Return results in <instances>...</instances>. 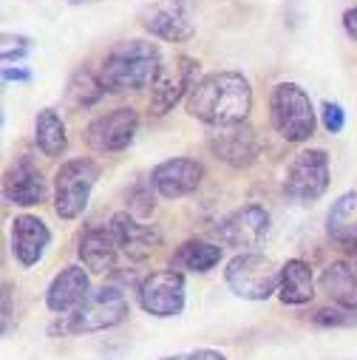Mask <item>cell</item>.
<instances>
[{"label": "cell", "instance_id": "obj_31", "mask_svg": "<svg viewBox=\"0 0 357 360\" xmlns=\"http://www.w3.org/2000/svg\"><path fill=\"white\" fill-rule=\"evenodd\" d=\"M4 335H12V287H4Z\"/></svg>", "mask_w": 357, "mask_h": 360}, {"label": "cell", "instance_id": "obj_24", "mask_svg": "<svg viewBox=\"0 0 357 360\" xmlns=\"http://www.w3.org/2000/svg\"><path fill=\"white\" fill-rule=\"evenodd\" d=\"M34 145L43 156L57 159L65 153L68 148V134H65V122L54 108H43L34 117Z\"/></svg>", "mask_w": 357, "mask_h": 360}, {"label": "cell", "instance_id": "obj_27", "mask_svg": "<svg viewBox=\"0 0 357 360\" xmlns=\"http://www.w3.org/2000/svg\"><path fill=\"white\" fill-rule=\"evenodd\" d=\"M315 323L318 326H351V323H357V312L343 309V307H332V309L323 307V309H318Z\"/></svg>", "mask_w": 357, "mask_h": 360}, {"label": "cell", "instance_id": "obj_29", "mask_svg": "<svg viewBox=\"0 0 357 360\" xmlns=\"http://www.w3.org/2000/svg\"><path fill=\"white\" fill-rule=\"evenodd\" d=\"M320 120H323V128L329 134H340L346 128V111L337 103H323L320 105Z\"/></svg>", "mask_w": 357, "mask_h": 360}, {"label": "cell", "instance_id": "obj_18", "mask_svg": "<svg viewBox=\"0 0 357 360\" xmlns=\"http://www.w3.org/2000/svg\"><path fill=\"white\" fill-rule=\"evenodd\" d=\"M48 244H51V230L43 219L32 213H20L12 219V252L20 261V266L40 264Z\"/></svg>", "mask_w": 357, "mask_h": 360}, {"label": "cell", "instance_id": "obj_30", "mask_svg": "<svg viewBox=\"0 0 357 360\" xmlns=\"http://www.w3.org/2000/svg\"><path fill=\"white\" fill-rule=\"evenodd\" d=\"M162 360H227L221 352L216 349H193V352H182V354H170Z\"/></svg>", "mask_w": 357, "mask_h": 360}, {"label": "cell", "instance_id": "obj_15", "mask_svg": "<svg viewBox=\"0 0 357 360\" xmlns=\"http://www.w3.org/2000/svg\"><path fill=\"white\" fill-rule=\"evenodd\" d=\"M108 227L117 238L119 252L131 261H145L156 247H162V230L156 224H148L145 219H136L128 210L114 213Z\"/></svg>", "mask_w": 357, "mask_h": 360}, {"label": "cell", "instance_id": "obj_26", "mask_svg": "<svg viewBox=\"0 0 357 360\" xmlns=\"http://www.w3.org/2000/svg\"><path fill=\"white\" fill-rule=\"evenodd\" d=\"M153 210H156V191L150 188V182L148 185H139V188H134L128 193V213H134L136 219H145Z\"/></svg>", "mask_w": 357, "mask_h": 360}, {"label": "cell", "instance_id": "obj_19", "mask_svg": "<svg viewBox=\"0 0 357 360\" xmlns=\"http://www.w3.org/2000/svg\"><path fill=\"white\" fill-rule=\"evenodd\" d=\"M77 255H79V261H82V266L88 269V273L111 276L117 269V255H119V247H117V238H114L111 227L85 230L82 238H79Z\"/></svg>", "mask_w": 357, "mask_h": 360}, {"label": "cell", "instance_id": "obj_14", "mask_svg": "<svg viewBox=\"0 0 357 360\" xmlns=\"http://www.w3.org/2000/svg\"><path fill=\"white\" fill-rule=\"evenodd\" d=\"M202 179H205V165L202 162L188 159V156H173V159L159 162L150 170L148 182L156 191V196L176 202V199L190 196L202 185Z\"/></svg>", "mask_w": 357, "mask_h": 360}, {"label": "cell", "instance_id": "obj_20", "mask_svg": "<svg viewBox=\"0 0 357 360\" xmlns=\"http://www.w3.org/2000/svg\"><path fill=\"white\" fill-rule=\"evenodd\" d=\"M224 247L219 241H205V238H188L176 247V252L170 255V269L176 273H210V269L221 261Z\"/></svg>", "mask_w": 357, "mask_h": 360}, {"label": "cell", "instance_id": "obj_8", "mask_svg": "<svg viewBox=\"0 0 357 360\" xmlns=\"http://www.w3.org/2000/svg\"><path fill=\"white\" fill-rule=\"evenodd\" d=\"M199 82V60L178 54L170 65H162L156 82L150 85V97H148V108L153 117H164L167 111H173L182 100L190 97V91Z\"/></svg>", "mask_w": 357, "mask_h": 360}, {"label": "cell", "instance_id": "obj_7", "mask_svg": "<svg viewBox=\"0 0 357 360\" xmlns=\"http://www.w3.org/2000/svg\"><path fill=\"white\" fill-rule=\"evenodd\" d=\"M329 153L323 148H309L292 156L284 173V193L298 205H312L329 191Z\"/></svg>", "mask_w": 357, "mask_h": 360}, {"label": "cell", "instance_id": "obj_17", "mask_svg": "<svg viewBox=\"0 0 357 360\" xmlns=\"http://www.w3.org/2000/svg\"><path fill=\"white\" fill-rule=\"evenodd\" d=\"M48 196V185L43 173L29 162L20 159L4 173V199L15 207H34L43 205Z\"/></svg>", "mask_w": 357, "mask_h": 360}, {"label": "cell", "instance_id": "obj_34", "mask_svg": "<svg viewBox=\"0 0 357 360\" xmlns=\"http://www.w3.org/2000/svg\"><path fill=\"white\" fill-rule=\"evenodd\" d=\"M351 264H354V273H357V250H354V261Z\"/></svg>", "mask_w": 357, "mask_h": 360}, {"label": "cell", "instance_id": "obj_23", "mask_svg": "<svg viewBox=\"0 0 357 360\" xmlns=\"http://www.w3.org/2000/svg\"><path fill=\"white\" fill-rule=\"evenodd\" d=\"M323 292L343 309L357 312V273L351 261H335L323 269L320 276Z\"/></svg>", "mask_w": 357, "mask_h": 360}, {"label": "cell", "instance_id": "obj_4", "mask_svg": "<svg viewBox=\"0 0 357 360\" xmlns=\"http://www.w3.org/2000/svg\"><path fill=\"white\" fill-rule=\"evenodd\" d=\"M224 281L235 298L244 301H266L281 287V266L261 252H238L227 261Z\"/></svg>", "mask_w": 357, "mask_h": 360}, {"label": "cell", "instance_id": "obj_1", "mask_svg": "<svg viewBox=\"0 0 357 360\" xmlns=\"http://www.w3.org/2000/svg\"><path fill=\"white\" fill-rule=\"evenodd\" d=\"M185 108L207 128L247 122L252 111V85L241 71H213L196 82Z\"/></svg>", "mask_w": 357, "mask_h": 360}, {"label": "cell", "instance_id": "obj_32", "mask_svg": "<svg viewBox=\"0 0 357 360\" xmlns=\"http://www.w3.org/2000/svg\"><path fill=\"white\" fill-rule=\"evenodd\" d=\"M340 23H343V32H346L351 40H357V6L346 9L343 18H340Z\"/></svg>", "mask_w": 357, "mask_h": 360}, {"label": "cell", "instance_id": "obj_3", "mask_svg": "<svg viewBox=\"0 0 357 360\" xmlns=\"http://www.w3.org/2000/svg\"><path fill=\"white\" fill-rule=\"evenodd\" d=\"M270 122L284 142L301 145L315 136L318 114L298 82H278L270 91Z\"/></svg>", "mask_w": 357, "mask_h": 360}, {"label": "cell", "instance_id": "obj_28", "mask_svg": "<svg viewBox=\"0 0 357 360\" xmlns=\"http://www.w3.org/2000/svg\"><path fill=\"white\" fill-rule=\"evenodd\" d=\"M29 51H32V40L29 37H12V34L4 37V63L6 65L20 63Z\"/></svg>", "mask_w": 357, "mask_h": 360}, {"label": "cell", "instance_id": "obj_13", "mask_svg": "<svg viewBox=\"0 0 357 360\" xmlns=\"http://www.w3.org/2000/svg\"><path fill=\"white\" fill-rule=\"evenodd\" d=\"M188 287L185 276L176 269H159L139 284V304L153 318H176L185 309Z\"/></svg>", "mask_w": 357, "mask_h": 360}, {"label": "cell", "instance_id": "obj_2", "mask_svg": "<svg viewBox=\"0 0 357 360\" xmlns=\"http://www.w3.org/2000/svg\"><path fill=\"white\" fill-rule=\"evenodd\" d=\"M159 71H162V51L156 43L122 40L105 54L97 74L108 94H134L150 88Z\"/></svg>", "mask_w": 357, "mask_h": 360}, {"label": "cell", "instance_id": "obj_6", "mask_svg": "<svg viewBox=\"0 0 357 360\" xmlns=\"http://www.w3.org/2000/svg\"><path fill=\"white\" fill-rule=\"evenodd\" d=\"M131 315V304L125 298V292L119 287H100L88 295V301L71 312V315H60L63 318V332H74V335H91V332H105L119 326L122 321H128Z\"/></svg>", "mask_w": 357, "mask_h": 360}, {"label": "cell", "instance_id": "obj_12", "mask_svg": "<svg viewBox=\"0 0 357 360\" xmlns=\"http://www.w3.org/2000/svg\"><path fill=\"white\" fill-rule=\"evenodd\" d=\"M266 233H270V213L261 205H244L216 224L219 244L233 247L238 252H252L255 247H261Z\"/></svg>", "mask_w": 357, "mask_h": 360}, {"label": "cell", "instance_id": "obj_10", "mask_svg": "<svg viewBox=\"0 0 357 360\" xmlns=\"http://www.w3.org/2000/svg\"><path fill=\"white\" fill-rule=\"evenodd\" d=\"M139 26L164 43H188L196 34V18L188 0H156L142 9Z\"/></svg>", "mask_w": 357, "mask_h": 360}, {"label": "cell", "instance_id": "obj_25", "mask_svg": "<svg viewBox=\"0 0 357 360\" xmlns=\"http://www.w3.org/2000/svg\"><path fill=\"white\" fill-rule=\"evenodd\" d=\"M105 85L100 79V74H94L91 68H77L68 79V88H65V105L71 111H85V108H91L97 105L103 97H105Z\"/></svg>", "mask_w": 357, "mask_h": 360}, {"label": "cell", "instance_id": "obj_21", "mask_svg": "<svg viewBox=\"0 0 357 360\" xmlns=\"http://www.w3.org/2000/svg\"><path fill=\"white\" fill-rule=\"evenodd\" d=\"M326 236L337 247H357V191L332 202L326 213Z\"/></svg>", "mask_w": 357, "mask_h": 360}, {"label": "cell", "instance_id": "obj_33", "mask_svg": "<svg viewBox=\"0 0 357 360\" xmlns=\"http://www.w3.org/2000/svg\"><path fill=\"white\" fill-rule=\"evenodd\" d=\"M4 79L6 82H29L32 79V71L18 68V65H4Z\"/></svg>", "mask_w": 357, "mask_h": 360}, {"label": "cell", "instance_id": "obj_11", "mask_svg": "<svg viewBox=\"0 0 357 360\" xmlns=\"http://www.w3.org/2000/svg\"><path fill=\"white\" fill-rule=\"evenodd\" d=\"M207 150L230 167H249L261 156V139L249 122L213 125L207 128Z\"/></svg>", "mask_w": 357, "mask_h": 360}, {"label": "cell", "instance_id": "obj_16", "mask_svg": "<svg viewBox=\"0 0 357 360\" xmlns=\"http://www.w3.org/2000/svg\"><path fill=\"white\" fill-rule=\"evenodd\" d=\"M88 295H91V284H88V273L79 264H71L54 276V281L46 290V307L54 315H71L77 312Z\"/></svg>", "mask_w": 357, "mask_h": 360}, {"label": "cell", "instance_id": "obj_35", "mask_svg": "<svg viewBox=\"0 0 357 360\" xmlns=\"http://www.w3.org/2000/svg\"><path fill=\"white\" fill-rule=\"evenodd\" d=\"M71 4H91V0H71Z\"/></svg>", "mask_w": 357, "mask_h": 360}, {"label": "cell", "instance_id": "obj_9", "mask_svg": "<svg viewBox=\"0 0 357 360\" xmlns=\"http://www.w3.org/2000/svg\"><path fill=\"white\" fill-rule=\"evenodd\" d=\"M139 131V114L131 105L105 111L85 125V145L94 153H119L125 150Z\"/></svg>", "mask_w": 357, "mask_h": 360}, {"label": "cell", "instance_id": "obj_22", "mask_svg": "<svg viewBox=\"0 0 357 360\" xmlns=\"http://www.w3.org/2000/svg\"><path fill=\"white\" fill-rule=\"evenodd\" d=\"M315 295V276L312 266L304 258H290L281 266V287H278V298L290 307H301L309 304Z\"/></svg>", "mask_w": 357, "mask_h": 360}, {"label": "cell", "instance_id": "obj_5", "mask_svg": "<svg viewBox=\"0 0 357 360\" xmlns=\"http://www.w3.org/2000/svg\"><path fill=\"white\" fill-rule=\"evenodd\" d=\"M100 165L94 159H68L54 173V213L63 221H74L85 213L91 191L100 179Z\"/></svg>", "mask_w": 357, "mask_h": 360}]
</instances>
